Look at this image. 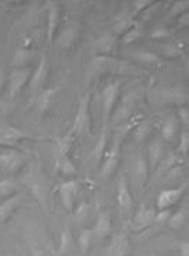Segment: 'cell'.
Returning <instances> with one entry per match:
<instances>
[{
  "instance_id": "1",
  "label": "cell",
  "mask_w": 189,
  "mask_h": 256,
  "mask_svg": "<svg viewBox=\"0 0 189 256\" xmlns=\"http://www.w3.org/2000/svg\"><path fill=\"white\" fill-rule=\"evenodd\" d=\"M89 102H91V95L86 94L82 100H79L78 105V112L75 116L74 124L69 129V132L74 134L75 138L81 136L83 133L91 132V114H89Z\"/></svg>"
},
{
  "instance_id": "2",
  "label": "cell",
  "mask_w": 189,
  "mask_h": 256,
  "mask_svg": "<svg viewBox=\"0 0 189 256\" xmlns=\"http://www.w3.org/2000/svg\"><path fill=\"white\" fill-rule=\"evenodd\" d=\"M119 160H120V140L117 136L113 142V146L106 152V156H105L103 164L100 168V177L103 180H107L112 174L115 173L117 164H119Z\"/></svg>"
},
{
  "instance_id": "3",
  "label": "cell",
  "mask_w": 189,
  "mask_h": 256,
  "mask_svg": "<svg viewBox=\"0 0 189 256\" xmlns=\"http://www.w3.org/2000/svg\"><path fill=\"white\" fill-rule=\"evenodd\" d=\"M78 191H79V182L76 180H66V182H62L59 184L58 192H59L61 201H62V204L66 210H69V211L74 210L75 201L78 197Z\"/></svg>"
},
{
  "instance_id": "4",
  "label": "cell",
  "mask_w": 189,
  "mask_h": 256,
  "mask_svg": "<svg viewBox=\"0 0 189 256\" xmlns=\"http://www.w3.org/2000/svg\"><path fill=\"white\" fill-rule=\"evenodd\" d=\"M25 163L24 154L16 150H4L0 153V166L10 173L18 172Z\"/></svg>"
},
{
  "instance_id": "5",
  "label": "cell",
  "mask_w": 189,
  "mask_h": 256,
  "mask_svg": "<svg viewBox=\"0 0 189 256\" xmlns=\"http://www.w3.org/2000/svg\"><path fill=\"white\" fill-rule=\"evenodd\" d=\"M184 194H185V186H181L178 188L161 191L158 194V197H157V208H158V211L170 210L171 206H175L182 198Z\"/></svg>"
},
{
  "instance_id": "6",
  "label": "cell",
  "mask_w": 189,
  "mask_h": 256,
  "mask_svg": "<svg viewBox=\"0 0 189 256\" xmlns=\"http://www.w3.org/2000/svg\"><path fill=\"white\" fill-rule=\"evenodd\" d=\"M31 139L30 134L13 126H0V146H14L21 140Z\"/></svg>"
},
{
  "instance_id": "7",
  "label": "cell",
  "mask_w": 189,
  "mask_h": 256,
  "mask_svg": "<svg viewBox=\"0 0 189 256\" xmlns=\"http://www.w3.org/2000/svg\"><path fill=\"white\" fill-rule=\"evenodd\" d=\"M119 90H120V82L115 81V82L107 84L106 86L103 88V91H102V104H103L105 119L109 118V115L112 114V110L115 108L117 95H119Z\"/></svg>"
},
{
  "instance_id": "8",
  "label": "cell",
  "mask_w": 189,
  "mask_h": 256,
  "mask_svg": "<svg viewBox=\"0 0 189 256\" xmlns=\"http://www.w3.org/2000/svg\"><path fill=\"white\" fill-rule=\"evenodd\" d=\"M117 204L123 214L130 212V210L133 208L132 192L124 176H120L119 182H117Z\"/></svg>"
},
{
  "instance_id": "9",
  "label": "cell",
  "mask_w": 189,
  "mask_h": 256,
  "mask_svg": "<svg viewBox=\"0 0 189 256\" xmlns=\"http://www.w3.org/2000/svg\"><path fill=\"white\" fill-rule=\"evenodd\" d=\"M130 173H132L133 182L137 186V187H143L148 178V164L147 160L144 157L139 154L136 156V158L133 160L132 168H130Z\"/></svg>"
},
{
  "instance_id": "10",
  "label": "cell",
  "mask_w": 189,
  "mask_h": 256,
  "mask_svg": "<svg viewBox=\"0 0 189 256\" xmlns=\"http://www.w3.org/2000/svg\"><path fill=\"white\" fill-rule=\"evenodd\" d=\"M28 78H30V71L27 68L14 70L10 75V80H8V95L11 98H14L17 94L23 90V86L28 81Z\"/></svg>"
},
{
  "instance_id": "11",
  "label": "cell",
  "mask_w": 189,
  "mask_h": 256,
  "mask_svg": "<svg viewBox=\"0 0 189 256\" xmlns=\"http://www.w3.org/2000/svg\"><path fill=\"white\" fill-rule=\"evenodd\" d=\"M93 48L98 54L102 56H109L112 52H115L116 50V38L115 36L112 34L105 33L102 34L100 37H98L95 42H93Z\"/></svg>"
},
{
  "instance_id": "12",
  "label": "cell",
  "mask_w": 189,
  "mask_h": 256,
  "mask_svg": "<svg viewBox=\"0 0 189 256\" xmlns=\"http://www.w3.org/2000/svg\"><path fill=\"white\" fill-rule=\"evenodd\" d=\"M78 34H79V27L78 26H66L65 28L61 32L59 37H58V46H59V48H62V50L71 48L75 44V42H76V38H78Z\"/></svg>"
},
{
  "instance_id": "13",
  "label": "cell",
  "mask_w": 189,
  "mask_h": 256,
  "mask_svg": "<svg viewBox=\"0 0 189 256\" xmlns=\"http://www.w3.org/2000/svg\"><path fill=\"white\" fill-rule=\"evenodd\" d=\"M110 230H112V216H110V212H100L96 220V224H95V228H93V234H95V238L98 240H103L106 238L107 235L110 234Z\"/></svg>"
},
{
  "instance_id": "14",
  "label": "cell",
  "mask_w": 189,
  "mask_h": 256,
  "mask_svg": "<svg viewBox=\"0 0 189 256\" xmlns=\"http://www.w3.org/2000/svg\"><path fill=\"white\" fill-rule=\"evenodd\" d=\"M47 72H48V61H47L45 56H42L41 61L38 62V66L35 68L33 76H31V82H30L31 91H37L38 88H41L45 78H47Z\"/></svg>"
},
{
  "instance_id": "15",
  "label": "cell",
  "mask_w": 189,
  "mask_h": 256,
  "mask_svg": "<svg viewBox=\"0 0 189 256\" xmlns=\"http://www.w3.org/2000/svg\"><path fill=\"white\" fill-rule=\"evenodd\" d=\"M160 98L163 102H171V104H185L188 100V94L185 91V88L182 86H175L170 88L167 91L160 92Z\"/></svg>"
},
{
  "instance_id": "16",
  "label": "cell",
  "mask_w": 189,
  "mask_h": 256,
  "mask_svg": "<svg viewBox=\"0 0 189 256\" xmlns=\"http://www.w3.org/2000/svg\"><path fill=\"white\" fill-rule=\"evenodd\" d=\"M154 218H156V210L151 206H143L134 216V224L139 228H147L151 224H154Z\"/></svg>"
},
{
  "instance_id": "17",
  "label": "cell",
  "mask_w": 189,
  "mask_h": 256,
  "mask_svg": "<svg viewBox=\"0 0 189 256\" xmlns=\"http://www.w3.org/2000/svg\"><path fill=\"white\" fill-rule=\"evenodd\" d=\"M58 22H59V8L57 3H49L48 20H47V38L48 42H52V37L57 32Z\"/></svg>"
},
{
  "instance_id": "18",
  "label": "cell",
  "mask_w": 189,
  "mask_h": 256,
  "mask_svg": "<svg viewBox=\"0 0 189 256\" xmlns=\"http://www.w3.org/2000/svg\"><path fill=\"white\" fill-rule=\"evenodd\" d=\"M127 250H129V240L126 235H120L110 242L106 254L107 256H126Z\"/></svg>"
},
{
  "instance_id": "19",
  "label": "cell",
  "mask_w": 189,
  "mask_h": 256,
  "mask_svg": "<svg viewBox=\"0 0 189 256\" xmlns=\"http://www.w3.org/2000/svg\"><path fill=\"white\" fill-rule=\"evenodd\" d=\"M136 100H137V95H136V92H130V94H127L126 96H124V100H122V105L119 108V110H117V114L115 116V120H123L124 118H127V116L132 114L133 108L136 105Z\"/></svg>"
},
{
  "instance_id": "20",
  "label": "cell",
  "mask_w": 189,
  "mask_h": 256,
  "mask_svg": "<svg viewBox=\"0 0 189 256\" xmlns=\"http://www.w3.org/2000/svg\"><path fill=\"white\" fill-rule=\"evenodd\" d=\"M20 196H11L0 202V224L4 222L10 215L14 212L17 206H20Z\"/></svg>"
},
{
  "instance_id": "21",
  "label": "cell",
  "mask_w": 189,
  "mask_h": 256,
  "mask_svg": "<svg viewBox=\"0 0 189 256\" xmlns=\"http://www.w3.org/2000/svg\"><path fill=\"white\" fill-rule=\"evenodd\" d=\"M163 154H164V144L160 140H156L154 143L150 144L148 148V160H150V166L153 170L158 168L160 162L163 160Z\"/></svg>"
},
{
  "instance_id": "22",
  "label": "cell",
  "mask_w": 189,
  "mask_h": 256,
  "mask_svg": "<svg viewBox=\"0 0 189 256\" xmlns=\"http://www.w3.org/2000/svg\"><path fill=\"white\" fill-rule=\"evenodd\" d=\"M134 26V22L132 20V16L129 13H120L119 16L115 18V23H113V30L116 34H126L130 28Z\"/></svg>"
},
{
  "instance_id": "23",
  "label": "cell",
  "mask_w": 189,
  "mask_h": 256,
  "mask_svg": "<svg viewBox=\"0 0 189 256\" xmlns=\"http://www.w3.org/2000/svg\"><path fill=\"white\" fill-rule=\"evenodd\" d=\"M74 250V240L69 230H62L61 232V240H59V254L64 256H68L72 254Z\"/></svg>"
},
{
  "instance_id": "24",
  "label": "cell",
  "mask_w": 189,
  "mask_h": 256,
  "mask_svg": "<svg viewBox=\"0 0 189 256\" xmlns=\"http://www.w3.org/2000/svg\"><path fill=\"white\" fill-rule=\"evenodd\" d=\"M178 130V122H177V118L175 116H170L163 124V139L167 142H173L175 134Z\"/></svg>"
},
{
  "instance_id": "25",
  "label": "cell",
  "mask_w": 189,
  "mask_h": 256,
  "mask_svg": "<svg viewBox=\"0 0 189 256\" xmlns=\"http://www.w3.org/2000/svg\"><path fill=\"white\" fill-rule=\"evenodd\" d=\"M132 57L137 62L146 64V66H154V64H160L161 62V58L158 57L156 52H151V51H136Z\"/></svg>"
},
{
  "instance_id": "26",
  "label": "cell",
  "mask_w": 189,
  "mask_h": 256,
  "mask_svg": "<svg viewBox=\"0 0 189 256\" xmlns=\"http://www.w3.org/2000/svg\"><path fill=\"white\" fill-rule=\"evenodd\" d=\"M57 90L58 88H49V90H44V91L40 92V96H38V100H37V105H38V110H40L41 114L47 112V109H48L49 105H51L52 98H54Z\"/></svg>"
},
{
  "instance_id": "27",
  "label": "cell",
  "mask_w": 189,
  "mask_h": 256,
  "mask_svg": "<svg viewBox=\"0 0 189 256\" xmlns=\"http://www.w3.org/2000/svg\"><path fill=\"white\" fill-rule=\"evenodd\" d=\"M188 221V210L187 208H181L180 211H177L175 214H173L168 220V225L174 228V230H180L181 226L185 225V222Z\"/></svg>"
},
{
  "instance_id": "28",
  "label": "cell",
  "mask_w": 189,
  "mask_h": 256,
  "mask_svg": "<svg viewBox=\"0 0 189 256\" xmlns=\"http://www.w3.org/2000/svg\"><path fill=\"white\" fill-rule=\"evenodd\" d=\"M58 167L61 170V173L66 176V177H72L76 174V167L74 163L71 162V158L66 154H59V160H58Z\"/></svg>"
},
{
  "instance_id": "29",
  "label": "cell",
  "mask_w": 189,
  "mask_h": 256,
  "mask_svg": "<svg viewBox=\"0 0 189 256\" xmlns=\"http://www.w3.org/2000/svg\"><path fill=\"white\" fill-rule=\"evenodd\" d=\"M93 240H95L93 230H85V231H82V234L79 235V238H78V245H79V248H81V250H82L83 254L88 252V250L91 249Z\"/></svg>"
},
{
  "instance_id": "30",
  "label": "cell",
  "mask_w": 189,
  "mask_h": 256,
  "mask_svg": "<svg viewBox=\"0 0 189 256\" xmlns=\"http://www.w3.org/2000/svg\"><path fill=\"white\" fill-rule=\"evenodd\" d=\"M17 190V182L13 178H6L0 182V198H8Z\"/></svg>"
},
{
  "instance_id": "31",
  "label": "cell",
  "mask_w": 189,
  "mask_h": 256,
  "mask_svg": "<svg viewBox=\"0 0 189 256\" xmlns=\"http://www.w3.org/2000/svg\"><path fill=\"white\" fill-rule=\"evenodd\" d=\"M31 58H33V52H31V51L21 48V50L16 51V54H14V57H13V64H14V66H17V68H21V66H24L25 64H28Z\"/></svg>"
},
{
  "instance_id": "32",
  "label": "cell",
  "mask_w": 189,
  "mask_h": 256,
  "mask_svg": "<svg viewBox=\"0 0 189 256\" xmlns=\"http://www.w3.org/2000/svg\"><path fill=\"white\" fill-rule=\"evenodd\" d=\"M75 139L76 138L71 132L66 133L64 138L58 139V152H59V154H66L68 156V152L71 149V146H72Z\"/></svg>"
},
{
  "instance_id": "33",
  "label": "cell",
  "mask_w": 189,
  "mask_h": 256,
  "mask_svg": "<svg viewBox=\"0 0 189 256\" xmlns=\"http://www.w3.org/2000/svg\"><path fill=\"white\" fill-rule=\"evenodd\" d=\"M106 130L103 129V132L100 134V138H99L98 143H96V148H95V152H93V154H95V160L99 162L103 154H105V152H106Z\"/></svg>"
},
{
  "instance_id": "34",
  "label": "cell",
  "mask_w": 189,
  "mask_h": 256,
  "mask_svg": "<svg viewBox=\"0 0 189 256\" xmlns=\"http://www.w3.org/2000/svg\"><path fill=\"white\" fill-rule=\"evenodd\" d=\"M143 37V32H141V28L139 26H133L132 28L127 32V33L123 36V42L124 44H130V42H137L139 38Z\"/></svg>"
},
{
  "instance_id": "35",
  "label": "cell",
  "mask_w": 189,
  "mask_h": 256,
  "mask_svg": "<svg viewBox=\"0 0 189 256\" xmlns=\"http://www.w3.org/2000/svg\"><path fill=\"white\" fill-rule=\"evenodd\" d=\"M150 129H151V124L148 120H143L141 124H139V126L136 128V130H134V136H136V139L139 142H143L146 139V136L150 132Z\"/></svg>"
},
{
  "instance_id": "36",
  "label": "cell",
  "mask_w": 189,
  "mask_h": 256,
  "mask_svg": "<svg viewBox=\"0 0 189 256\" xmlns=\"http://www.w3.org/2000/svg\"><path fill=\"white\" fill-rule=\"evenodd\" d=\"M171 34V32L163 24H158L154 27V30L151 32V38L154 40H164L165 37H168Z\"/></svg>"
},
{
  "instance_id": "37",
  "label": "cell",
  "mask_w": 189,
  "mask_h": 256,
  "mask_svg": "<svg viewBox=\"0 0 189 256\" xmlns=\"http://www.w3.org/2000/svg\"><path fill=\"white\" fill-rule=\"evenodd\" d=\"M173 215L171 210H161L156 212V218H154V222L158 224V225H164V224H168V220L170 216Z\"/></svg>"
},
{
  "instance_id": "38",
  "label": "cell",
  "mask_w": 189,
  "mask_h": 256,
  "mask_svg": "<svg viewBox=\"0 0 189 256\" xmlns=\"http://www.w3.org/2000/svg\"><path fill=\"white\" fill-rule=\"evenodd\" d=\"M188 6H189L188 2H178V3H175L173 8H171L170 16H171V17L180 16L181 13H185V12H187Z\"/></svg>"
},
{
  "instance_id": "39",
  "label": "cell",
  "mask_w": 189,
  "mask_h": 256,
  "mask_svg": "<svg viewBox=\"0 0 189 256\" xmlns=\"http://www.w3.org/2000/svg\"><path fill=\"white\" fill-rule=\"evenodd\" d=\"M188 148H189V134L188 132H182L181 136H180V144H178V152L181 154H187L188 153Z\"/></svg>"
},
{
  "instance_id": "40",
  "label": "cell",
  "mask_w": 189,
  "mask_h": 256,
  "mask_svg": "<svg viewBox=\"0 0 189 256\" xmlns=\"http://www.w3.org/2000/svg\"><path fill=\"white\" fill-rule=\"evenodd\" d=\"M161 48L164 51L165 56H168V57H177V56H181L182 54L181 48L177 47V46H174V44H165Z\"/></svg>"
},
{
  "instance_id": "41",
  "label": "cell",
  "mask_w": 189,
  "mask_h": 256,
  "mask_svg": "<svg viewBox=\"0 0 189 256\" xmlns=\"http://www.w3.org/2000/svg\"><path fill=\"white\" fill-rule=\"evenodd\" d=\"M173 166H175V157L174 156L167 157L164 162H163L161 167L158 168V173H164V172H167V170H170Z\"/></svg>"
},
{
  "instance_id": "42",
  "label": "cell",
  "mask_w": 189,
  "mask_h": 256,
  "mask_svg": "<svg viewBox=\"0 0 189 256\" xmlns=\"http://www.w3.org/2000/svg\"><path fill=\"white\" fill-rule=\"evenodd\" d=\"M88 212H89V206H86V204H82V206L78 208V211L75 212V215H76V218H78L79 221H83V220L86 218Z\"/></svg>"
},
{
  "instance_id": "43",
  "label": "cell",
  "mask_w": 189,
  "mask_h": 256,
  "mask_svg": "<svg viewBox=\"0 0 189 256\" xmlns=\"http://www.w3.org/2000/svg\"><path fill=\"white\" fill-rule=\"evenodd\" d=\"M178 118H180V120H181L184 124H188L189 122V112H188V108L182 106L180 109V112H178Z\"/></svg>"
},
{
  "instance_id": "44",
  "label": "cell",
  "mask_w": 189,
  "mask_h": 256,
  "mask_svg": "<svg viewBox=\"0 0 189 256\" xmlns=\"http://www.w3.org/2000/svg\"><path fill=\"white\" fill-rule=\"evenodd\" d=\"M151 4V2H148V0H143V2H134L133 3V6L136 8V12H141V10H144V8H147Z\"/></svg>"
},
{
  "instance_id": "45",
  "label": "cell",
  "mask_w": 189,
  "mask_h": 256,
  "mask_svg": "<svg viewBox=\"0 0 189 256\" xmlns=\"http://www.w3.org/2000/svg\"><path fill=\"white\" fill-rule=\"evenodd\" d=\"M180 256H189L188 242H182L180 245Z\"/></svg>"
},
{
  "instance_id": "46",
  "label": "cell",
  "mask_w": 189,
  "mask_h": 256,
  "mask_svg": "<svg viewBox=\"0 0 189 256\" xmlns=\"http://www.w3.org/2000/svg\"><path fill=\"white\" fill-rule=\"evenodd\" d=\"M178 23H180V26L181 27H185V26H188L189 23V16L187 14V13H184L181 16V18H178Z\"/></svg>"
},
{
  "instance_id": "47",
  "label": "cell",
  "mask_w": 189,
  "mask_h": 256,
  "mask_svg": "<svg viewBox=\"0 0 189 256\" xmlns=\"http://www.w3.org/2000/svg\"><path fill=\"white\" fill-rule=\"evenodd\" d=\"M1 82H3V72L0 71V85H1Z\"/></svg>"
}]
</instances>
